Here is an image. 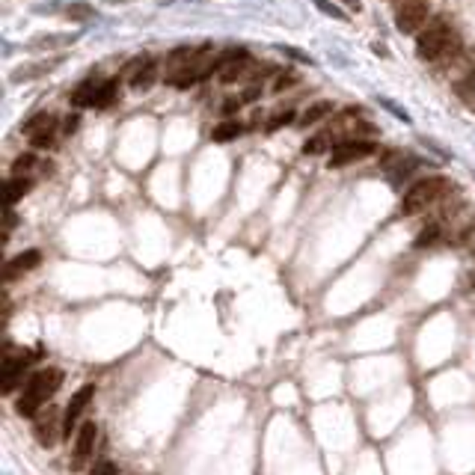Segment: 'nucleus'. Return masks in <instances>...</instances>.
<instances>
[{
    "instance_id": "f03ea898",
    "label": "nucleus",
    "mask_w": 475,
    "mask_h": 475,
    "mask_svg": "<svg viewBox=\"0 0 475 475\" xmlns=\"http://www.w3.org/2000/svg\"><path fill=\"white\" fill-rule=\"evenodd\" d=\"M63 386V371L60 368H39L36 374H30V378L24 380V390L16 401V410L18 416H33L48 404V401L54 398V392Z\"/></svg>"
},
{
    "instance_id": "a211bd4d",
    "label": "nucleus",
    "mask_w": 475,
    "mask_h": 475,
    "mask_svg": "<svg viewBox=\"0 0 475 475\" xmlns=\"http://www.w3.org/2000/svg\"><path fill=\"white\" fill-rule=\"evenodd\" d=\"M333 146H336L333 131H321V134H315V137H309V140L303 143V152H306V155H321V152L333 149Z\"/></svg>"
},
{
    "instance_id": "f3484780",
    "label": "nucleus",
    "mask_w": 475,
    "mask_h": 475,
    "mask_svg": "<svg viewBox=\"0 0 475 475\" xmlns=\"http://www.w3.org/2000/svg\"><path fill=\"white\" fill-rule=\"evenodd\" d=\"M241 134H243V125L235 122V119H226V122H220V125L211 131V140H214V143H232V140H238Z\"/></svg>"
},
{
    "instance_id": "9d476101",
    "label": "nucleus",
    "mask_w": 475,
    "mask_h": 475,
    "mask_svg": "<svg viewBox=\"0 0 475 475\" xmlns=\"http://www.w3.org/2000/svg\"><path fill=\"white\" fill-rule=\"evenodd\" d=\"M92 395H95V383H86L71 395V401L66 404V413H63V440H71V431L78 428V419L83 416V410L90 407Z\"/></svg>"
},
{
    "instance_id": "9b49d317",
    "label": "nucleus",
    "mask_w": 475,
    "mask_h": 475,
    "mask_svg": "<svg viewBox=\"0 0 475 475\" xmlns=\"http://www.w3.org/2000/svg\"><path fill=\"white\" fill-rule=\"evenodd\" d=\"M157 80V66L149 54H143V56H134L131 63H128V86L137 92H146L152 90Z\"/></svg>"
},
{
    "instance_id": "a878e982",
    "label": "nucleus",
    "mask_w": 475,
    "mask_h": 475,
    "mask_svg": "<svg viewBox=\"0 0 475 475\" xmlns=\"http://www.w3.org/2000/svg\"><path fill=\"white\" fill-rule=\"evenodd\" d=\"M315 6H318V9H324V12H327V16H333V18L344 21V12H342V9H336L333 4H327V0H315Z\"/></svg>"
},
{
    "instance_id": "ddd939ff",
    "label": "nucleus",
    "mask_w": 475,
    "mask_h": 475,
    "mask_svg": "<svg viewBox=\"0 0 475 475\" xmlns=\"http://www.w3.org/2000/svg\"><path fill=\"white\" fill-rule=\"evenodd\" d=\"M196 48H191V45H179V48H172L169 51V56H167V71H164V80L167 83H172L179 75H184L187 68H191V63L196 60Z\"/></svg>"
},
{
    "instance_id": "b1692460",
    "label": "nucleus",
    "mask_w": 475,
    "mask_h": 475,
    "mask_svg": "<svg viewBox=\"0 0 475 475\" xmlns=\"http://www.w3.org/2000/svg\"><path fill=\"white\" fill-rule=\"evenodd\" d=\"M289 122H294V110H279L277 116H273V119L267 122V131H277V128L289 125Z\"/></svg>"
},
{
    "instance_id": "423d86ee",
    "label": "nucleus",
    "mask_w": 475,
    "mask_h": 475,
    "mask_svg": "<svg viewBox=\"0 0 475 475\" xmlns=\"http://www.w3.org/2000/svg\"><path fill=\"white\" fill-rule=\"evenodd\" d=\"M95 440H98V425L95 422H83L75 434V452L68 457V467L71 472H80L86 464L92 460L95 455Z\"/></svg>"
},
{
    "instance_id": "393cba45",
    "label": "nucleus",
    "mask_w": 475,
    "mask_h": 475,
    "mask_svg": "<svg viewBox=\"0 0 475 475\" xmlns=\"http://www.w3.org/2000/svg\"><path fill=\"white\" fill-rule=\"evenodd\" d=\"M90 475H119V469H116V464H113V460H98Z\"/></svg>"
},
{
    "instance_id": "2f4dec72",
    "label": "nucleus",
    "mask_w": 475,
    "mask_h": 475,
    "mask_svg": "<svg viewBox=\"0 0 475 475\" xmlns=\"http://www.w3.org/2000/svg\"><path fill=\"white\" fill-rule=\"evenodd\" d=\"M110 4H125V0H110Z\"/></svg>"
},
{
    "instance_id": "2eb2a0df",
    "label": "nucleus",
    "mask_w": 475,
    "mask_h": 475,
    "mask_svg": "<svg viewBox=\"0 0 475 475\" xmlns=\"http://www.w3.org/2000/svg\"><path fill=\"white\" fill-rule=\"evenodd\" d=\"M98 90H102V80H83L75 92H71V104L75 107H95V98H98Z\"/></svg>"
},
{
    "instance_id": "c85d7f7f",
    "label": "nucleus",
    "mask_w": 475,
    "mask_h": 475,
    "mask_svg": "<svg viewBox=\"0 0 475 475\" xmlns=\"http://www.w3.org/2000/svg\"><path fill=\"white\" fill-rule=\"evenodd\" d=\"M78 128V116H71V119H66V134H71Z\"/></svg>"
},
{
    "instance_id": "4468645a",
    "label": "nucleus",
    "mask_w": 475,
    "mask_h": 475,
    "mask_svg": "<svg viewBox=\"0 0 475 475\" xmlns=\"http://www.w3.org/2000/svg\"><path fill=\"white\" fill-rule=\"evenodd\" d=\"M39 262H42V253H39V250H27V253L12 255L9 262H6V267H4V282H6V285H9V282H16L21 273L39 267Z\"/></svg>"
},
{
    "instance_id": "c756f323",
    "label": "nucleus",
    "mask_w": 475,
    "mask_h": 475,
    "mask_svg": "<svg viewBox=\"0 0 475 475\" xmlns=\"http://www.w3.org/2000/svg\"><path fill=\"white\" fill-rule=\"evenodd\" d=\"M467 250H469V253H472V255H475V232H472V238H469V241H467Z\"/></svg>"
},
{
    "instance_id": "cd10ccee",
    "label": "nucleus",
    "mask_w": 475,
    "mask_h": 475,
    "mask_svg": "<svg viewBox=\"0 0 475 475\" xmlns=\"http://www.w3.org/2000/svg\"><path fill=\"white\" fill-rule=\"evenodd\" d=\"M16 211H12V208H6V238L12 235V232H16Z\"/></svg>"
},
{
    "instance_id": "f8f14e48",
    "label": "nucleus",
    "mask_w": 475,
    "mask_h": 475,
    "mask_svg": "<svg viewBox=\"0 0 475 475\" xmlns=\"http://www.w3.org/2000/svg\"><path fill=\"white\" fill-rule=\"evenodd\" d=\"M250 68V51L247 48H226L220 54V66H217V78L223 83L238 80L243 71Z\"/></svg>"
},
{
    "instance_id": "0eeeda50",
    "label": "nucleus",
    "mask_w": 475,
    "mask_h": 475,
    "mask_svg": "<svg viewBox=\"0 0 475 475\" xmlns=\"http://www.w3.org/2000/svg\"><path fill=\"white\" fill-rule=\"evenodd\" d=\"M56 431L63 434V419H60V410L56 407H42L36 416H33V437L42 449H51L56 443Z\"/></svg>"
},
{
    "instance_id": "bb28decb",
    "label": "nucleus",
    "mask_w": 475,
    "mask_h": 475,
    "mask_svg": "<svg viewBox=\"0 0 475 475\" xmlns=\"http://www.w3.org/2000/svg\"><path fill=\"white\" fill-rule=\"evenodd\" d=\"M294 80H297L294 75H279V78H277V83H273V92H282L285 86H289V83H294Z\"/></svg>"
},
{
    "instance_id": "7ed1b4c3",
    "label": "nucleus",
    "mask_w": 475,
    "mask_h": 475,
    "mask_svg": "<svg viewBox=\"0 0 475 475\" xmlns=\"http://www.w3.org/2000/svg\"><path fill=\"white\" fill-rule=\"evenodd\" d=\"M449 179L443 176H431V179H422L410 184V191L404 193V199H401V217H416V214L422 211H431L434 205H440V199L449 193Z\"/></svg>"
},
{
    "instance_id": "4be33fe9",
    "label": "nucleus",
    "mask_w": 475,
    "mask_h": 475,
    "mask_svg": "<svg viewBox=\"0 0 475 475\" xmlns=\"http://www.w3.org/2000/svg\"><path fill=\"white\" fill-rule=\"evenodd\" d=\"M36 167H39V157L36 155H18L16 164H12V176H30Z\"/></svg>"
},
{
    "instance_id": "f257e3e1",
    "label": "nucleus",
    "mask_w": 475,
    "mask_h": 475,
    "mask_svg": "<svg viewBox=\"0 0 475 475\" xmlns=\"http://www.w3.org/2000/svg\"><path fill=\"white\" fill-rule=\"evenodd\" d=\"M460 51H464L460 36L452 30V24L445 18H431L419 30V39H416V54L431 63H452Z\"/></svg>"
},
{
    "instance_id": "6ab92c4d",
    "label": "nucleus",
    "mask_w": 475,
    "mask_h": 475,
    "mask_svg": "<svg viewBox=\"0 0 475 475\" xmlns=\"http://www.w3.org/2000/svg\"><path fill=\"white\" fill-rule=\"evenodd\" d=\"M330 113H333V104H330V102H318V104L306 107V113L300 116V125L309 128V125H315V122H321L324 116H330Z\"/></svg>"
},
{
    "instance_id": "dca6fc26",
    "label": "nucleus",
    "mask_w": 475,
    "mask_h": 475,
    "mask_svg": "<svg viewBox=\"0 0 475 475\" xmlns=\"http://www.w3.org/2000/svg\"><path fill=\"white\" fill-rule=\"evenodd\" d=\"M30 187H33L30 176H12L9 184H6V208H16L18 199L30 193Z\"/></svg>"
},
{
    "instance_id": "aec40b11",
    "label": "nucleus",
    "mask_w": 475,
    "mask_h": 475,
    "mask_svg": "<svg viewBox=\"0 0 475 475\" xmlns=\"http://www.w3.org/2000/svg\"><path fill=\"white\" fill-rule=\"evenodd\" d=\"M119 92V80L116 78H107L102 80V90H98V98H95V107H110L113 98Z\"/></svg>"
},
{
    "instance_id": "1a4fd4ad",
    "label": "nucleus",
    "mask_w": 475,
    "mask_h": 475,
    "mask_svg": "<svg viewBox=\"0 0 475 475\" xmlns=\"http://www.w3.org/2000/svg\"><path fill=\"white\" fill-rule=\"evenodd\" d=\"M428 21H431V6L425 0H407L395 16V27L401 33H419Z\"/></svg>"
},
{
    "instance_id": "6e6552de",
    "label": "nucleus",
    "mask_w": 475,
    "mask_h": 475,
    "mask_svg": "<svg viewBox=\"0 0 475 475\" xmlns=\"http://www.w3.org/2000/svg\"><path fill=\"white\" fill-rule=\"evenodd\" d=\"M24 134L30 137L36 149H51L56 143V116H51V113H36L33 119L24 122Z\"/></svg>"
},
{
    "instance_id": "7c9ffc66",
    "label": "nucleus",
    "mask_w": 475,
    "mask_h": 475,
    "mask_svg": "<svg viewBox=\"0 0 475 475\" xmlns=\"http://www.w3.org/2000/svg\"><path fill=\"white\" fill-rule=\"evenodd\" d=\"M342 4H348L351 9H359V0H342Z\"/></svg>"
},
{
    "instance_id": "412c9836",
    "label": "nucleus",
    "mask_w": 475,
    "mask_h": 475,
    "mask_svg": "<svg viewBox=\"0 0 475 475\" xmlns=\"http://www.w3.org/2000/svg\"><path fill=\"white\" fill-rule=\"evenodd\" d=\"M440 238H443V223L437 220V223H431V226L422 229V235L416 238V247H431V243H437Z\"/></svg>"
},
{
    "instance_id": "5701e85b",
    "label": "nucleus",
    "mask_w": 475,
    "mask_h": 475,
    "mask_svg": "<svg viewBox=\"0 0 475 475\" xmlns=\"http://www.w3.org/2000/svg\"><path fill=\"white\" fill-rule=\"evenodd\" d=\"M66 16L75 18V21H86V18H92V9L86 6V4H71V6L66 9Z\"/></svg>"
},
{
    "instance_id": "20e7f679",
    "label": "nucleus",
    "mask_w": 475,
    "mask_h": 475,
    "mask_svg": "<svg viewBox=\"0 0 475 475\" xmlns=\"http://www.w3.org/2000/svg\"><path fill=\"white\" fill-rule=\"evenodd\" d=\"M36 359V354L33 351H16L12 344H6V354H4V395H12L18 390V386L24 383V371L30 368V363Z\"/></svg>"
},
{
    "instance_id": "39448f33",
    "label": "nucleus",
    "mask_w": 475,
    "mask_h": 475,
    "mask_svg": "<svg viewBox=\"0 0 475 475\" xmlns=\"http://www.w3.org/2000/svg\"><path fill=\"white\" fill-rule=\"evenodd\" d=\"M368 155H374V143L371 140H363V137L342 140V143H336V146L330 149L327 167L330 169H339V167H348V164H356V161H366Z\"/></svg>"
}]
</instances>
